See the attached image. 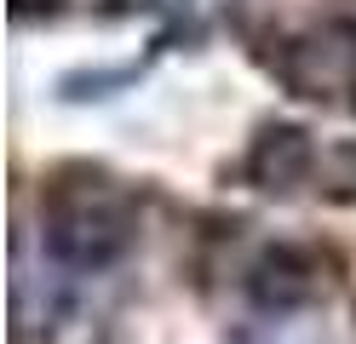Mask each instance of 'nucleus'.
Wrapping results in <instances>:
<instances>
[{"label": "nucleus", "mask_w": 356, "mask_h": 344, "mask_svg": "<svg viewBox=\"0 0 356 344\" xmlns=\"http://www.w3.org/2000/svg\"><path fill=\"white\" fill-rule=\"evenodd\" d=\"M310 172H316V138L293 121H270L241 161V178L264 195H293Z\"/></svg>", "instance_id": "7ed1b4c3"}, {"label": "nucleus", "mask_w": 356, "mask_h": 344, "mask_svg": "<svg viewBox=\"0 0 356 344\" xmlns=\"http://www.w3.org/2000/svg\"><path fill=\"white\" fill-rule=\"evenodd\" d=\"M40 236L63 270H109L138 241V201L104 167H63L40 201Z\"/></svg>", "instance_id": "f257e3e1"}, {"label": "nucleus", "mask_w": 356, "mask_h": 344, "mask_svg": "<svg viewBox=\"0 0 356 344\" xmlns=\"http://www.w3.org/2000/svg\"><path fill=\"white\" fill-rule=\"evenodd\" d=\"M52 12H63V0H12L17 23H35V17H52Z\"/></svg>", "instance_id": "39448f33"}, {"label": "nucleus", "mask_w": 356, "mask_h": 344, "mask_svg": "<svg viewBox=\"0 0 356 344\" xmlns=\"http://www.w3.org/2000/svg\"><path fill=\"white\" fill-rule=\"evenodd\" d=\"M316 287H322V259L305 247H270L248 270V293L264 310H293L305 298H316Z\"/></svg>", "instance_id": "20e7f679"}, {"label": "nucleus", "mask_w": 356, "mask_h": 344, "mask_svg": "<svg viewBox=\"0 0 356 344\" xmlns=\"http://www.w3.org/2000/svg\"><path fill=\"white\" fill-rule=\"evenodd\" d=\"M276 75L299 98H316V104L327 98L356 109V23H327V29L287 40L276 58Z\"/></svg>", "instance_id": "f03ea898"}]
</instances>
